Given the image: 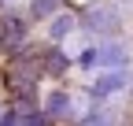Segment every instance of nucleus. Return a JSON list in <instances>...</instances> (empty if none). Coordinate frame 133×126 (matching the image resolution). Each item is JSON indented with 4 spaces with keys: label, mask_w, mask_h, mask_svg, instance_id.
<instances>
[{
    "label": "nucleus",
    "mask_w": 133,
    "mask_h": 126,
    "mask_svg": "<svg viewBox=\"0 0 133 126\" xmlns=\"http://www.w3.org/2000/svg\"><path fill=\"white\" fill-rule=\"evenodd\" d=\"M41 63L33 59V56H22V59H15L11 67H8V85L19 93V97H26V93L37 89V78H41Z\"/></svg>",
    "instance_id": "obj_1"
},
{
    "label": "nucleus",
    "mask_w": 133,
    "mask_h": 126,
    "mask_svg": "<svg viewBox=\"0 0 133 126\" xmlns=\"http://www.w3.org/2000/svg\"><path fill=\"white\" fill-rule=\"evenodd\" d=\"M66 111H70V97H66L63 89H56L52 97L44 100V111H41V115H44V119H59V115H66Z\"/></svg>",
    "instance_id": "obj_4"
},
{
    "label": "nucleus",
    "mask_w": 133,
    "mask_h": 126,
    "mask_svg": "<svg viewBox=\"0 0 133 126\" xmlns=\"http://www.w3.org/2000/svg\"><path fill=\"white\" fill-rule=\"evenodd\" d=\"M56 8H59V0H33V4H30V11L37 15V19H48V15H56Z\"/></svg>",
    "instance_id": "obj_9"
},
{
    "label": "nucleus",
    "mask_w": 133,
    "mask_h": 126,
    "mask_svg": "<svg viewBox=\"0 0 133 126\" xmlns=\"http://www.w3.org/2000/svg\"><path fill=\"white\" fill-rule=\"evenodd\" d=\"M96 52V63H104V67H115V63H126V52L118 45H107V48H92Z\"/></svg>",
    "instance_id": "obj_5"
},
{
    "label": "nucleus",
    "mask_w": 133,
    "mask_h": 126,
    "mask_svg": "<svg viewBox=\"0 0 133 126\" xmlns=\"http://www.w3.org/2000/svg\"><path fill=\"white\" fill-rule=\"evenodd\" d=\"M70 30H74V15H59V19L52 22V37H56V41H63Z\"/></svg>",
    "instance_id": "obj_8"
},
{
    "label": "nucleus",
    "mask_w": 133,
    "mask_h": 126,
    "mask_svg": "<svg viewBox=\"0 0 133 126\" xmlns=\"http://www.w3.org/2000/svg\"><path fill=\"white\" fill-rule=\"evenodd\" d=\"M41 71H48V74H63V71H66V56H63L59 48H48V52H44V67H41Z\"/></svg>",
    "instance_id": "obj_6"
},
{
    "label": "nucleus",
    "mask_w": 133,
    "mask_h": 126,
    "mask_svg": "<svg viewBox=\"0 0 133 126\" xmlns=\"http://www.w3.org/2000/svg\"><path fill=\"white\" fill-rule=\"evenodd\" d=\"M118 85H122V74H111V78H104V82L92 85V97H107V93H115Z\"/></svg>",
    "instance_id": "obj_7"
},
{
    "label": "nucleus",
    "mask_w": 133,
    "mask_h": 126,
    "mask_svg": "<svg viewBox=\"0 0 133 126\" xmlns=\"http://www.w3.org/2000/svg\"><path fill=\"white\" fill-rule=\"evenodd\" d=\"M85 26L89 30H104V34H115L118 30V15H115L111 8H92V11H85Z\"/></svg>",
    "instance_id": "obj_2"
},
{
    "label": "nucleus",
    "mask_w": 133,
    "mask_h": 126,
    "mask_svg": "<svg viewBox=\"0 0 133 126\" xmlns=\"http://www.w3.org/2000/svg\"><path fill=\"white\" fill-rule=\"evenodd\" d=\"M22 34H26V26H22V19H4L0 22V48H15V45L22 41Z\"/></svg>",
    "instance_id": "obj_3"
}]
</instances>
